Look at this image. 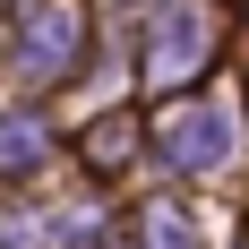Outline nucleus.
Returning <instances> with one entry per match:
<instances>
[{"label":"nucleus","instance_id":"obj_1","mask_svg":"<svg viewBox=\"0 0 249 249\" xmlns=\"http://www.w3.org/2000/svg\"><path fill=\"white\" fill-rule=\"evenodd\" d=\"M155 146H163L172 172H206V163L232 155V121H224V103H180V112H163Z\"/></svg>","mask_w":249,"mask_h":249},{"label":"nucleus","instance_id":"obj_2","mask_svg":"<svg viewBox=\"0 0 249 249\" xmlns=\"http://www.w3.org/2000/svg\"><path fill=\"white\" fill-rule=\"evenodd\" d=\"M206 43H215V18H206L198 0H172V9H155V35H146V77H189L206 60Z\"/></svg>","mask_w":249,"mask_h":249},{"label":"nucleus","instance_id":"obj_3","mask_svg":"<svg viewBox=\"0 0 249 249\" xmlns=\"http://www.w3.org/2000/svg\"><path fill=\"white\" fill-rule=\"evenodd\" d=\"M77 35H86V18H77L69 0H43V9L26 18V35H18V69L26 77H60L69 52H77Z\"/></svg>","mask_w":249,"mask_h":249},{"label":"nucleus","instance_id":"obj_4","mask_svg":"<svg viewBox=\"0 0 249 249\" xmlns=\"http://www.w3.org/2000/svg\"><path fill=\"white\" fill-rule=\"evenodd\" d=\"M43 155V121H0V172H26Z\"/></svg>","mask_w":249,"mask_h":249},{"label":"nucleus","instance_id":"obj_5","mask_svg":"<svg viewBox=\"0 0 249 249\" xmlns=\"http://www.w3.org/2000/svg\"><path fill=\"white\" fill-rule=\"evenodd\" d=\"M146 249H189V224L163 206V224H146Z\"/></svg>","mask_w":249,"mask_h":249}]
</instances>
